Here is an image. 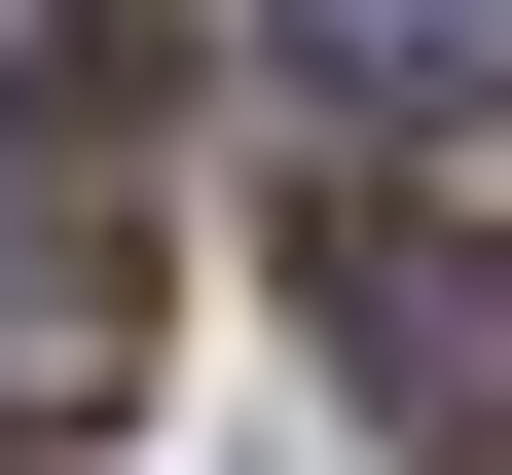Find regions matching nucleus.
I'll return each instance as SVG.
<instances>
[{
	"label": "nucleus",
	"instance_id": "nucleus-1",
	"mask_svg": "<svg viewBox=\"0 0 512 475\" xmlns=\"http://www.w3.org/2000/svg\"><path fill=\"white\" fill-rule=\"evenodd\" d=\"M293 329H330V402L403 475L512 439V220H439V183H293Z\"/></svg>",
	"mask_w": 512,
	"mask_h": 475
},
{
	"label": "nucleus",
	"instance_id": "nucleus-2",
	"mask_svg": "<svg viewBox=\"0 0 512 475\" xmlns=\"http://www.w3.org/2000/svg\"><path fill=\"white\" fill-rule=\"evenodd\" d=\"M293 74H330V147H476L512 110V0H256Z\"/></svg>",
	"mask_w": 512,
	"mask_h": 475
},
{
	"label": "nucleus",
	"instance_id": "nucleus-3",
	"mask_svg": "<svg viewBox=\"0 0 512 475\" xmlns=\"http://www.w3.org/2000/svg\"><path fill=\"white\" fill-rule=\"evenodd\" d=\"M110 329H147V256L37 183V220H0V439H74V402H110Z\"/></svg>",
	"mask_w": 512,
	"mask_h": 475
},
{
	"label": "nucleus",
	"instance_id": "nucleus-4",
	"mask_svg": "<svg viewBox=\"0 0 512 475\" xmlns=\"http://www.w3.org/2000/svg\"><path fill=\"white\" fill-rule=\"evenodd\" d=\"M37 147H147V0H37Z\"/></svg>",
	"mask_w": 512,
	"mask_h": 475
}]
</instances>
